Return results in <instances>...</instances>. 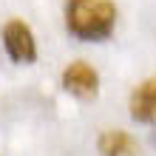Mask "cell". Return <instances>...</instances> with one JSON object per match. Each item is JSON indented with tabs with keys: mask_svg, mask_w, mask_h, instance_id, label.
Masks as SVG:
<instances>
[{
	"mask_svg": "<svg viewBox=\"0 0 156 156\" xmlns=\"http://www.w3.org/2000/svg\"><path fill=\"white\" fill-rule=\"evenodd\" d=\"M66 26L82 43H102L114 34L116 6L114 0H68Z\"/></svg>",
	"mask_w": 156,
	"mask_h": 156,
	"instance_id": "1",
	"label": "cell"
},
{
	"mask_svg": "<svg viewBox=\"0 0 156 156\" xmlns=\"http://www.w3.org/2000/svg\"><path fill=\"white\" fill-rule=\"evenodd\" d=\"M3 45H6V54L14 62L29 66V62L37 60V43H34V34H31V29L23 20H9L3 26Z\"/></svg>",
	"mask_w": 156,
	"mask_h": 156,
	"instance_id": "2",
	"label": "cell"
},
{
	"mask_svg": "<svg viewBox=\"0 0 156 156\" xmlns=\"http://www.w3.org/2000/svg\"><path fill=\"white\" fill-rule=\"evenodd\" d=\"M62 88L80 99H94L99 94V74L85 60H77L62 71Z\"/></svg>",
	"mask_w": 156,
	"mask_h": 156,
	"instance_id": "3",
	"label": "cell"
},
{
	"mask_svg": "<svg viewBox=\"0 0 156 156\" xmlns=\"http://www.w3.org/2000/svg\"><path fill=\"white\" fill-rule=\"evenodd\" d=\"M131 116L136 122H148V125H156V77L145 80L139 88L131 94Z\"/></svg>",
	"mask_w": 156,
	"mask_h": 156,
	"instance_id": "4",
	"label": "cell"
},
{
	"mask_svg": "<svg viewBox=\"0 0 156 156\" xmlns=\"http://www.w3.org/2000/svg\"><path fill=\"white\" fill-rule=\"evenodd\" d=\"M97 148L102 156H139V145L128 131H119V128H111L99 136Z\"/></svg>",
	"mask_w": 156,
	"mask_h": 156,
	"instance_id": "5",
	"label": "cell"
}]
</instances>
